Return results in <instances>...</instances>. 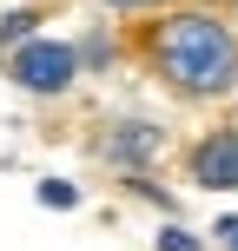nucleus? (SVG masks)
Returning <instances> with one entry per match:
<instances>
[{"label":"nucleus","mask_w":238,"mask_h":251,"mask_svg":"<svg viewBox=\"0 0 238 251\" xmlns=\"http://www.w3.org/2000/svg\"><path fill=\"white\" fill-rule=\"evenodd\" d=\"M152 73L185 100H225L238 86V33L205 7H179L152 26Z\"/></svg>","instance_id":"1"},{"label":"nucleus","mask_w":238,"mask_h":251,"mask_svg":"<svg viewBox=\"0 0 238 251\" xmlns=\"http://www.w3.org/2000/svg\"><path fill=\"white\" fill-rule=\"evenodd\" d=\"M7 73H13V86L20 93H66L73 86V73H79V53L66 47V40H20L13 47V60H7Z\"/></svg>","instance_id":"2"},{"label":"nucleus","mask_w":238,"mask_h":251,"mask_svg":"<svg viewBox=\"0 0 238 251\" xmlns=\"http://www.w3.org/2000/svg\"><path fill=\"white\" fill-rule=\"evenodd\" d=\"M159 146H165V126H152V119H119V126H106L100 132V159L113 165V172H146L152 159H159Z\"/></svg>","instance_id":"3"},{"label":"nucleus","mask_w":238,"mask_h":251,"mask_svg":"<svg viewBox=\"0 0 238 251\" xmlns=\"http://www.w3.org/2000/svg\"><path fill=\"white\" fill-rule=\"evenodd\" d=\"M185 178L205 192H238V126H218L185 152Z\"/></svg>","instance_id":"4"},{"label":"nucleus","mask_w":238,"mask_h":251,"mask_svg":"<svg viewBox=\"0 0 238 251\" xmlns=\"http://www.w3.org/2000/svg\"><path fill=\"white\" fill-rule=\"evenodd\" d=\"M40 205H53V212H73V205H79V185H66V178H40Z\"/></svg>","instance_id":"5"},{"label":"nucleus","mask_w":238,"mask_h":251,"mask_svg":"<svg viewBox=\"0 0 238 251\" xmlns=\"http://www.w3.org/2000/svg\"><path fill=\"white\" fill-rule=\"evenodd\" d=\"M159 251H205V238L199 231H185V225H159V238H152Z\"/></svg>","instance_id":"6"},{"label":"nucleus","mask_w":238,"mask_h":251,"mask_svg":"<svg viewBox=\"0 0 238 251\" xmlns=\"http://www.w3.org/2000/svg\"><path fill=\"white\" fill-rule=\"evenodd\" d=\"M26 33H33V13H7V26H0V40H7V47H20Z\"/></svg>","instance_id":"7"},{"label":"nucleus","mask_w":238,"mask_h":251,"mask_svg":"<svg viewBox=\"0 0 238 251\" xmlns=\"http://www.w3.org/2000/svg\"><path fill=\"white\" fill-rule=\"evenodd\" d=\"M212 238L225 245V251H238V212H225V218H218V225H212Z\"/></svg>","instance_id":"8"},{"label":"nucleus","mask_w":238,"mask_h":251,"mask_svg":"<svg viewBox=\"0 0 238 251\" xmlns=\"http://www.w3.org/2000/svg\"><path fill=\"white\" fill-rule=\"evenodd\" d=\"M113 7H119V13H132V7H152V0H113Z\"/></svg>","instance_id":"9"},{"label":"nucleus","mask_w":238,"mask_h":251,"mask_svg":"<svg viewBox=\"0 0 238 251\" xmlns=\"http://www.w3.org/2000/svg\"><path fill=\"white\" fill-rule=\"evenodd\" d=\"M232 33H238V26H232Z\"/></svg>","instance_id":"10"}]
</instances>
